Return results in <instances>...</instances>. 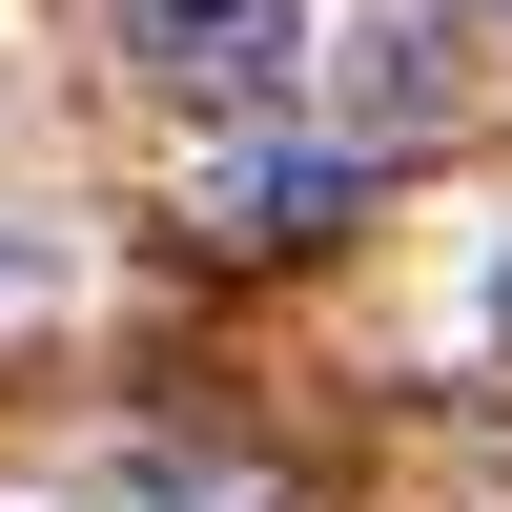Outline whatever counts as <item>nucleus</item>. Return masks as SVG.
Returning a JSON list of instances; mask_svg holds the SVG:
<instances>
[{
	"label": "nucleus",
	"mask_w": 512,
	"mask_h": 512,
	"mask_svg": "<svg viewBox=\"0 0 512 512\" xmlns=\"http://www.w3.org/2000/svg\"><path fill=\"white\" fill-rule=\"evenodd\" d=\"M62 308H82V246L62 226H0V349H41Z\"/></svg>",
	"instance_id": "3"
},
{
	"label": "nucleus",
	"mask_w": 512,
	"mask_h": 512,
	"mask_svg": "<svg viewBox=\"0 0 512 512\" xmlns=\"http://www.w3.org/2000/svg\"><path fill=\"white\" fill-rule=\"evenodd\" d=\"M123 62L205 123H267L287 62H308V0H123Z\"/></svg>",
	"instance_id": "1"
},
{
	"label": "nucleus",
	"mask_w": 512,
	"mask_h": 512,
	"mask_svg": "<svg viewBox=\"0 0 512 512\" xmlns=\"http://www.w3.org/2000/svg\"><path fill=\"white\" fill-rule=\"evenodd\" d=\"M492 308H512V267H492Z\"/></svg>",
	"instance_id": "4"
},
{
	"label": "nucleus",
	"mask_w": 512,
	"mask_h": 512,
	"mask_svg": "<svg viewBox=\"0 0 512 512\" xmlns=\"http://www.w3.org/2000/svg\"><path fill=\"white\" fill-rule=\"evenodd\" d=\"M349 185V164H308V144H226L205 164V226H246V246H308V205Z\"/></svg>",
	"instance_id": "2"
}]
</instances>
